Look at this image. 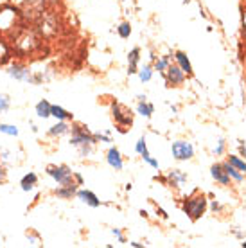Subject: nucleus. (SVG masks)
Returning <instances> with one entry per match:
<instances>
[{
    "instance_id": "obj_1",
    "label": "nucleus",
    "mask_w": 246,
    "mask_h": 248,
    "mask_svg": "<svg viewBox=\"0 0 246 248\" xmlns=\"http://www.w3.org/2000/svg\"><path fill=\"white\" fill-rule=\"evenodd\" d=\"M70 133H72V137H70V144H72L74 148L79 149V155L81 156L90 155V153H92V148L97 144L95 137H93L92 133H88L85 126H72Z\"/></svg>"
},
{
    "instance_id": "obj_2",
    "label": "nucleus",
    "mask_w": 246,
    "mask_h": 248,
    "mask_svg": "<svg viewBox=\"0 0 246 248\" xmlns=\"http://www.w3.org/2000/svg\"><path fill=\"white\" fill-rule=\"evenodd\" d=\"M47 174L58 186H72V184H76L74 173L70 171L68 166H49L47 168Z\"/></svg>"
},
{
    "instance_id": "obj_3",
    "label": "nucleus",
    "mask_w": 246,
    "mask_h": 248,
    "mask_svg": "<svg viewBox=\"0 0 246 248\" xmlns=\"http://www.w3.org/2000/svg\"><path fill=\"white\" fill-rule=\"evenodd\" d=\"M111 112H113V119H115V123L119 124V130L123 131V133L128 130V126L133 124L131 112H129L128 108H124L123 105H113L111 106Z\"/></svg>"
},
{
    "instance_id": "obj_4",
    "label": "nucleus",
    "mask_w": 246,
    "mask_h": 248,
    "mask_svg": "<svg viewBox=\"0 0 246 248\" xmlns=\"http://www.w3.org/2000/svg\"><path fill=\"white\" fill-rule=\"evenodd\" d=\"M171 151L176 160H191L192 156H194V146L191 142H185V140L172 142Z\"/></svg>"
},
{
    "instance_id": "obj_5",
    "label": "nucleus",
    "mask_w": 246,
    "mask_h": 248,
    "mask_svg": "<svg viewBox=\"0 0 246 248\" xmlns=\"http://www.w3.org/2000/svg\"><path fill=\"white\" fill-rule=\"evenodd\" d=\"M6 72H7V76L13 78L15 81H22V83H32V81H34V76H32L31 70L27 67H24V65H18V63L9 65Z\"/></svg>"
},
{
    "instance_id": "obj_6",
    "label": "nucleus",
    "mask_w": 246,
    "mask_h": 248,
    "mask_svg": "<svg viewBox=\"0 0 246 248\" xmlns=\"http://www.w3.org/2000/svg\"><path fill=\"white\" fill-rule=\"evenodd\" d=\"M205 205H207V202H205V196H196V198H191L187 203L184 205V211L189 214V217H191V219H198V217L203 214Z\"/></svg>"
},
{
    "instance_id": "obj_7",
    "label": "nucleus",
    "mask_w": 246,
    "mask_h": 248,
    "mask_svg": "<svg viewBox=\"0 0 246 248\" xmlns=\"http://www.w3.org/2000/svg\"><path fill=\"white\" fill-rule=\"evenodd\" d=\"M185 76H187V74H185L178 65H172V63H169V67H167L164 78H166V81H167V85H169V87H178V85H182V83L185 81Z\"/></svg>"
},
{
    "instance_id": "obj_8",
    "label": "nucleus",
    "mask_w": 246,
    "mask_h": 248,
    "mask_svg": "<svg viewBox=\"0 0 246 248\" xmlns=\"http://www.w3.org/2000/svg\"><path fill=\"white\" fill-rule=\"evenodd\" d=\"M76 196H77L83 203H86L88 207H92V209L101 207V200L97 198V194L92 191H88V189H77V191H76Z\"/></svg>"
},
{
    "instance_id": "obj_9",
    "label": "nucleus",
    "mask_w": 246,
    "mask_h": 248,
    "mask_svg": "<svg viewBox=\"0 0 246 248\" xmlns=\"http://www.w3.org/2000/svg\"><path fill=\"white\" fill-rule=\"evenodd\" d=\"M106 162L110 164V168H113L115 171H121L124 168L123 156H121V151L117 148H110L108 153H106Z\"/></svg>"
},
{
    "instance_id": "obj_10",
    "label": "nucleus",
    "mask_w": 246,
    "mask_h": 248,
    "mask_svg": "<svg viewBox=\"0 0 246 248\" xmlns=\"http://www.w3.org/2000/svg\"><path fill=\"white\" fill-rule=\"evenodd\" d=\"M70 130H72V126H70L67 121H58L54 126H50L47 133H49L50 137H63V135H68Z\"/></svg>"
},
{
    "instance_id": "obj_11",
    "label": "nucleus",
    "mask_w": 246,
    "mask_h": 248,
    "mask_svg": "<svg viewBox=\"0 0 246 248\" xmlns=\"http://www.w3.org/2000/svg\"><path fill=\"white\" fill-rule=\"evenodd\" d=\"M210 174H212L214 180H217L219 184H223V186H228V184H230V176L225 173V169H223L221 164H214V166L210 168Z\"/></svg>"
},
{
    "instance_id": "obj_12",
    "label": "nucleus",
    "mask_w": 246,
    "mask_h": 248,
    "mask_svg": "<svg viewBox=\"0 0 246 248\" xmlns=\"http://www.w3.org/2000/svg\"><path fill=\"white\" fill-rule=\"evenodd\" d=\"M36 184H38V174L36 173H27L20 180V189L24 192H31L34 187H36Z\"/></svg>"
},
{
    "instance_id": "obj_13",
    "label": "nucleus",
    "mask_w": 246,
    "mask_h": 248,
    "mask_svg": "<svg viewBox=\"0 0 246 248\" xmlns=\"http://www.w3.org/2000/svg\"><path fill=\"white\" fill-rule=\"evenodd\" d=\"M174 60H176V63H178V67L184 70L187 76L192 74V65L191 62H189V58H187V54L185 52H182V50H178L176 54H174Z\"/></svg>"
},
{
    "instance_id": "obj_14",
    "label": "nucleus",
    "mask_w": 246,
    "mask_h": 248,
    "mask_svg": "<svg viewBox=\"0 0 246 248\" xmlns=\"http://www.w3.org/2000/svg\"><path fill=\"white\" fill-rule=\"evenodd\" d=\"M76 191H77V184H72V186H60L54 191V194L58 198L68 200V198H72V196H76Z\"/></svg>"
},
{
    "instance_id": "obj_15",
    "label": "nucleus",
    "mask_w": 246,
    "mask_h": 248,
    "mask_svg": "<svg viewBox=\"0 0 246 248\" xmlns=\"http://www.w3.org/2000/svg\"><path fill=\"white\" fill-rule=\"evenodd\" d=\"M50 117H54L56 121H70V119H74V115L67 112L65 108H62V106L52 105L50 106Z\"/></svg>"
},
{
    "instance_id": "obj_16",
    "label": "nucleus",
    "mask_w": 246,
    "mask_h": 248,
    "mask_svg": "<svg viewBox=\"0 0 246 248\" xmlns=\"http://www.w3.org/2000/svg\"><path fill=\"white\" fill-rule=\"evenodd\" d=\"M138 60H140V49H138V47H135V49L129 52V56H128V63H129L128 72H129V74H137V72H138V70H137Z\"/></svg>"
},
{
    "instance_id": "obj_17",
    "label": "nucleus",
    "mask_w": 246,
    "mask_h": 248,
    "mask_svg": "<svg viewBox=\"0 0 246 248\" xmlns=\"http://www.w3.org/2000/svg\"><path fill=\"white\" fill-rule=\"evenodd\" d=\"M137 112L140 113L142 117L149 119L154 112V106L151 105V103H148L146 99H142V101H138V105H137Z\"/></svg>"
},
{
    "instance_id": "obj_18",
    "label": "nucleus",
    "mask_w": 246,
    "mask_h": 248,
    "mask_svg": "<svg viewBox=\"0 0 246 248\" xmlns=\"http://www.w3.org/2000/svg\"><path fill=\"white\" fill-rule=\"evenodd\" d=\"M50 103L47 99H42L36 105V115L40 119H49L50 117Z\"/></svg>"
},
{
    "instance_id": "obj_19",
    "label": "nucleus",
    "mask_w": 246,
    "mask_h": 248,
    "mask_svg": "<svg viewBox=\"0 0 246 248\" xmlns=\"http://www.w3.org/2000/svg\"><path fill=\"white\" fill-rule=\"evenodd\" d=\"M0 133H4L7 137H18V128L15 124H6V123H0Z\"/></svg>"
},
{
    "instance_id": "obj_20",
    "label": "nucleus",
    "mask_w": 246,
    "mask_h": 248,
    "mask_svg": "<svg viewBox=\"0 0 246 248\" xmlns=\"http://www.w3.org/2000/svg\"><path fill=\"white\" fill-rule=\"evenodd\" d=\"M223 166V169H225V173L228 174V176H232V178H234V180H237V182H243V174L239 173V171H237V169L234 168V166H232V164H221Z\"/></svg>"
},
{
    "instance_id": "obj_21",
    "label": "nucleus",
    "mask_w": 246,
    "mask_h": 248,
    "mask_svg": "<svg viewBox=\"0 0 246 248\" xmlns=\"http://www.w3.org/2000/svg\"><path fill=\"white\" fill-rule=\"evenodd\" d=\"M169 180L172 182V186H182L185 180H187V176L184 173H180L178 169H174L172 173H169Z\"/></svg>"
},
{
    "instance_id": "obj_22",
    "label": "nucleus",
    "mask_w": 246,
    "mask_h": 248,
    "mask_svg": "<svg viewBox=\"0 0 246 248\" xmlns=\"http://www.w3.org/2000/svg\"><path fill=\"white\" fill-rule=\"evenodd\" d=\"M135 151L138 153V155L144 158V156H148L149 155V151H148V144H146V139L144 137H140L138 140H137V144H135Z\"/></svg>"
},
{
    "instance_id": "obj_23",
    "label": "nucleus",
    "mask_w": 246,
    "mask_h": 248,
    "mask_svg": "<svg viewBox=\"0 0 246 248\" xmlns=\"http://www.w3.org/2000/svg\"><path fill=\"white\" fill-rule=\"evenodd\" d=\"M169 58L167 56H164V58H158L156 62H154V70H158L162 76L166 74V70H167V67H169Z\"/></svg>"
},
{
    "instance_id": "obj_24",
    "label": "nucleus",
    "mask_w": 246,
    "mask_h": 248,
    "mask_svg": "<svg viewBox=\"0 0 246 248\" xmlns=\"http://www.w3.org/2000/svg\"><path fill=\"white\" fill-rule=\"evenodd\" d=\"M25 237H27V241L31 243L32 247H42V237L38 236L32 229H29L27 232H25Z\"/></svg>"
},
{
    "instance_id": "obj_25",
    "label": "nucleus",
    "mask_w": 246,
    "mask_h": 248,
    "mask_svg": "<svg viewBox=\"0 0 246 248\" xmlns=\"http://www.w3.org/2000/svg\"><path fill=\"white\" fill-rule=\"evenodd\" d=\"M138 78H140L142 83H148V81H151V78H153V68L149 67V65L142 67L140 70H138Z\"/></svg>"
},
{
    "instance_id": "obj_26",
    "label": "nucleus",
    "mask_w": 246,
    "mask_h": 248,
    "mask_svg": "<svg viewBox=\"0 0 246 248\" xmlns=\"http://www.w3.org/2000/svg\"><path fill=\"white\" fill-rule=\"evenodd\" d=\"M9 106H11V99H9V95L0 93V115H2V113H6L7 110H9Z\"/></svg>"
},
{
    "instance_id": "obj_27",
    "label": "nucleus",
    "mask_w": 246,
    "mask_h": 248,
    "mask_svg": "<svg viewBox=\"0 0 246 248\" xmlns=\"http://www.w3.org/2000/svg\"><path fill=\"white\" fill-rule=\"evenodd\" d=\"M228 164H232L237 171H245L246 173V162L241 160L239 156H230V158H228Z\"/></svg>"
},
{
    "instance_id": "obj_28",
    "label": "nucleus",
    "mask_w": 246,
    "mask_h": 248,
    "mask_svg": "<svg viewBox=\"0 0 246 248\" xmlns=\"http://www.w3.org/2000/svg\"><path fill=\"white\" fill-rule=\"evenodd\" d=\"M117 32L121 38H129V34H131V25L128 22H124V24H121L117 27Z\"/></svg>"
},
{
    "instance_id": "obj_29",
    "label": "nucleus",
    "mask_w": 246,
    "mask_h": 248,
    "mask_svg": "<svg viewBox=\"0 0 246 248\" xmlns=\"http://www.w3.org/2000/svg\"><path fill=\"white\" fill-rule=\"evenodd\" d=\"M144 162H148L151 168H154V169H158V160H154V158H151V155H148V156H144Z\"/></svg>"
},
{
    "instance_id": "obj_30",
    "label": "nucleus",
    "mask_w": 246,
    "mask_h": 248,
    "mask_svg": "<svg viewBox=\"0 0 246 248\" xmlns=\"http://www.w3.org/2000/svg\"><path fill=\"white\" fill-rule=\"evenodd\" d=\"M111 234L117 237L119 243H126V239H124V236H123V232H121L119 229H113V230H111Z\"/></svg>"
},
{
    "instance_id": "obj_31",
    "label": "nucleus",
    "mask_w": 246,
    "mask_h": 248,
    "mask_svg": "<svg viewBox=\"0 0 246 248\" xmlns=\"http://www.w3.org/2000/svg\"><path fill=\"white\" fill-rule=\"evenodd\" d=\"M9 156H11V153L7 149H0V158L2 160H9Z\"/></svg>"
},
{
    "instance_id": "obj_32",
    "label": "nucleus",
    "mask_w": 246,
    "mask_h": 248,
    "mask_svg": "<svg viewBox=\"0 0 246 248\" xmlns=\"http://www.w3.org/2000/svg\"><path fill=\"white\" fill-rule=\"evenodd\" d=\"M7 178V173H6V168L0 164V182H6Z\"/></svg>"
},
{
    "instance_id": "obj_33",
    "label": "nucleus",
    "mask_w": 246,
    "mask_h": 248,
    "mask_svg": "<svg viewBox=\"0 0 246 248\" xmlns=\"http://www.w3.org/2000/svg\"><path fill=\"white\" fill-rule=\"evenodd\" d=\"M223 146H225V142H223V140H219L217 148H215V153H217V155H221V153H223Z\"/></svg>"
},
{
    "instance_id": "obj_34",
    "label": "nucleus",
    "mask_w": 246,
    "mask_h": 248,
    "mask_svg": "<svg viewBox=\"0 0 246 248\" xmlns=\"http://www.w3.org/2000/svg\"><path fill=\"white\" fill-rule=\"evenodd\" d=\"M243 248H246V241H245V243H243Z\"/></svg>"
}]
</instances>
